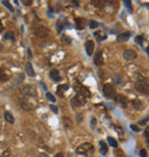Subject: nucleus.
I'll use <instances>...</instances> for the list:
<instances>
[{
	"mask_svg": "<svg viewBox=\"0 0 149 157\" xmlns=\"http://www.w3.org/2000/svg\"><path fill=\"white\" fill-rule=\"evenodd\" d=\"M76 152L79 154V155H83L85 157H91L94 154V147H93V144H91L88 142H85V143L80 144L79 147H77Z\"/></svg>",
	"mask_w": 149,
	"mask_h": 157,
	"instance_id": "obj_1",
	"label": "nucleus"
},
{
	"mask_svg": "<svg viewBox=\"0 0 149 157\" xmlns=\"http://www.w3.org/2000/svg\"><path fill=\"white\" fill-rule=\"evenodd\" d=\"M135 90L140 93V94H143V95H148L149 94V84L146 82V80H138L135 83Z\"/></svg>",
	"mask_w": 149,
	"mask_h": 157,
	"instance_id": "obj_2",
	"label": "nucleus"
},
{
	"mask_svg": "<svg viewBox=\"0 0 149 157\" xmlns=\"http://www.w3.org/2000/svg\"><path fill=\"white\" fill-rule=\"evenodd\" d=\"M20 92L25 95V96H36L37 95V90L31 86V85H24L20 87Z\"/></svg>",
	"mask_w": 149,
	"mask_h": 157,
	"instance_id": "obj_3",
	"label": "nucleus"
},
{
	"mask_svg": "<svg viewBox=\"0 0 149 157\" xmlns=\"http://www.w3.org/2000/svg\"><path fill=\"white\" fill-rule=\"evenodd\" d=\"M103 95L107 99H114L116 96V90L112 84H106L103 86Z\"/></svg>",
	"mask_w": 149,
	"mask_h": 157,
	"instance_id": "obj_4",
	"label": "nucleus"
},
{
	"mask_svg": "<svg viewBox=\"0 0 149 157\" xmlns=\"http://www.w3.org/2000/svg\"><path fill=\"white\" fill-rule=\"evenodd\" d=\"M33 33H35V36H37L39 38H46L49 35V31L47 28H45L43 25H38L33 29Z\"/></svg>",
	"mask_w": 149,
	"mask_h": 157,
	"instance_id": "obj_5",
	"label": "nucleus"
},
{
	"mask_svg": "<svg viewBox=\"0 0 149 157\" xmlns=\"http://www.w3.org/2000/svg\"><path fill=\"white\" fill-rule=\"evenodd\" d=\"M71 102H72V104H73L74 107H82V106L85 104V102H86V98L83 96V95H80V94H77L76 96H74V98L72 99Z\"/></svg>",
	"mask_w": 149,
	"mask_h": 157,
	"instance_id": "obj_6",
	"label": "nucleus"
},
{
	"mask_svg": "<svg viewBox=\"0 0 149 157\" xmlns=\"http://www.w3.org/2000/svg\"><path fill=\"white\" fill-rule=\"evenodd\" d=\"M114 100H115V102L116 103H118L120 107H123V108H126L127 107V98L126 96H124V95H122V94H116V96L114 98Z\"/></svg>",
	"mask_w": 149,
	"mask_h": 157,
	"instance_id": "obj_7",
	"label": "nucleus"
},
{
	"mask_svg": "<svg viewBox=\"0 0 149 157\" xmlns=\"http://www.w3.org/2000/svg\"><path fill=\"white\" fill-rule=\"evenodd\" d=\"M123 56H124L125 60H127V61H132V60H134V59L138 56V54H136V52L133 51V49H126V51H124Z\"/></svg>",
	"mask_w": 149,
	"mask_h": 157,
	"instance_id": "obj_8",
	"label": "nucleus"
},
{
	"mask_svg": "<svg viewBox=\"0 0 149 157\" xmlns=\"http://www.w3.org/2000/svg\"><path fill=\"white\" fill-rule=\"evenodd\" d=\"M9 78H11L9 72H8L6 69H4V68H0V83L7 82Z\"/></svg>",
	"mask_w": 149,
	"mask_h": 157,
	"instance_id": "obj_9",
	"label": "nucleus"
},
{
	"mask_svg": "<svg viewBox=\"0 0 149 157\" xmlns=\"http://www.w3.org/2000/svg\"><path fill=\"white\" fill-rule=\"evenodd\" d=\"M94 63L96 65H103L104 61H103V56H102V51H99L96 54H95V57H94Z\"/></svg>",
	"mask_w": 149,
	"mask_h": 157,
	"instance_id": "obj_10",
	"label": "nucleus"
},
{
	"mask_svg": "<svg viewBox=\"0 0 149 157\" xmlns=\"http://www.w3.org/2000/svg\"><path fill=\"white\" fill-rule=\"evenodd\" d=\"M49 76H51V78L54 80V82H56V83H59L60 80H61V76H60V72H59V70H56V69H53V70H51V72H49Z\"/></svg>",
	"mask_w": 149,
	"mask_h": 157,
	"instance_id": "obj_11",
	"label": "nucleus"
},
{
	"mask_svg": "<svg viewBox=\"0 0 149 157\" xmlns=\"http://www.w3.org/2000/svg\"><path fill=\"white\" fill-rule=\"evenodd\" d=\"M85 48H86V53L91 56L93 54V51H94V41L92 40H87L85 43Z\"/></svg>",
	"mask_w": 149,
	"mask_h": 157,
	"instance_id": "obj_12",
	"label": "nucleus"
},
{
	"mask_svg": "<svg viewBox=\"0 0 149 157\" xmlns=\"http://www.w3.org/2000/svg\"><path fill=\"white\" fill-rule=\"evenodd\" d=\"M21 107H22L24 110H31V109L35 108V106H33L31 102H29L28 100H21Z\"/></svg>",
	"mask_w": 149,
	"mask_h": 157,
	"instance_id": "obj_13",
	"label": "nucleus"
},
{
	"mask_svg": "<svg viewBox=\"0 0 149 157\" xmlns=\"http://www.w3.org/2000/svg\"><path fill=\"white\" fill-rule=\"evenodd\" d=\"M78 94L85 96V98H90L91 96V93H90V90L86 88L85 86H79V90H78Z\"/></svg>",
	"mask_w": 149,
	"mask_h": 157,
	"instance_id": "obj_14",
	"label": "nucleus"
},
{
	"mask_svg": "<svg viewBox=\"0 0 149 157\" xmlns=\"http://www.w3.org/2000/svg\"><path fill=\"white\" fill-rule=\"evenodd\" d=\"M131 37V33L130 32H123V33H120V35H118V37H117V40L119 41V43H123V41H126V40H128V38Z\"/></svg>",
	"mask_w": 149,
	"mask_h": 157,
	"instance_id": "obj_15",
	"label": "nucleus"
},
{
	"mask_svg": "<svg viewBox=\"0 0 149 157\" xmlns=\"http://www.w3.org/2000/svg\"><path fill=\"white\" fill-rule=\"evenodd\" d=\"M91 4L96 8H102L106 5V0H91Z\"/></svg>",
	"mask_w": 149,
	"mask_h": 157,
	"instance_id": "obj_16",
	"label": "nucleus"
},
{
	"mask_svg": "<svg viewBox=\"0 0 149 157\" xmlns=\"http://www.w3.org/2000/svg\"><path fill=\"white\" fill-rule=\"evenodd\" d=\"M25 71H27V73H28L30 77H35V76H36L35 70H33V68H32V64H31L30 62H28V63L25 64Z\"/></svg>",
	"mask_w": 149,
	"mask_h": 157,
	"instance_id": "obj_17",
	"label": "nucleus"
},
{
	"mask_svg": "<svg viewBox=\"0 0 149 157\" xmlns=\"http://www.w3.org/2000/svg\"><path fill=\"white\" fill-rule=\"evenodd\" d=\"M131 104H132V107H133L134 109H138V110H140V109L143 108V103H142L140 100H138V99L132 100V101H131Z\"/></svg>",
	"mask_w": 149,
	"mask_h": 157,
	"instance_id": "obj_18",
	"label": "nucleus"
},
{
	"mask_svg": "<svg viewBox=\"0 0 149 157\" xmlns=\"http://www.w3.org/2000/svg\"><path fill=\"white\" fill-rule=\"evenodd\" d=\"M5 119L9 123V124H14V122H15V118H14V116L9 112V111H6L5 112Z\"/></svg>",
	"mask_w": 149,
	"mask_h": 157,
	"instance_id": "obj_19",
	"label": "nucleus"
},
{
	"mask_svg": "<svg viewBox=\"0 0 149 157\" xmlns=\"http://www.w3.org/2000/svg\"><path fill=\"white\" fill-rule=\"evenodd\" d=\"M100 152L102 154V155H106L107 152H108V146H107V143L104 142V141H100Z\"/></svg>",
	"mask_w": 149,
	"mask_h": 157,
	"instance_id": "obj_20",
	"label": "nucleus"
},
{
	"mask_svg": "<svg viewBox=\"0 0 149 157\" xmlns=\"http://www.w3.org/2000/svg\"><path fill=\"white\" fill-rule=\"evenodd\" d=\"M76 25H77V29L83 30L85 27V20L84 19H76Z\"/></svg>",
	"mask_w": 149,
	"mask_h": 157,
	"instance_id": "obj_21",
	"label": "nucleus"
},
{
	"mask_svg": "<svg viewBox=\"0 0 149 157\" xmlns=\"http://www.w3.org/2000/svg\"><path fill=\"white\" fill-rule=\"evenodd\" d=\"M69 88V85H60L57 87V94L60 96H63V91H67Z\"/></svg>",
	"mask_w": 149,
	"mask_h": 157,
	"instance_id": "obj_22",
	"label": "nucleus"
},
{
	"mask_svg": "<svg viewBox=\"0 0 149 157\" xmlns=\"http://www.w3.org/2000/svg\"><path fill=\"white\" fill-rule=\"evenodd\" d=\"M108 142H109V144H110L111 147H114V148H117V147H118L117 141H116L114 138H111V136H108Z\"/></svg>",
	"mask_w": 149,
	"mask_h": 157,
	"instance_id": "obj_23",
	"label": "nucleus"
},
{
	"mask_svg": "<svg viewBox=\"0 0 149 157\" xmlns=\"http://www.w3.org/2000/svg\"><path fill=\"white\" fill-rule=\"evenodd\" d=\"M3 5H4L5 7H7V8H8V11H11V12H14V8H13V6L11 5L9 0H3Z\"/></svg>",
	"mask_w": 149,
	"mask_h": 157,
	"instance_id": "obj_24",
	"label": "nucleus"
},
{
	"mask_svg": "<svg viewBox=\"0 0 149 157\" xmlns=\"http://www.w3.org/2000/svg\"><path fill=\"white\" fill-rule=\"evenodd\" d=\"M63 27H64V21H63V20H59V22H57V24H56L57 32H61L62 29H63Z\"/></svg>",
	"mask_w": 149,
	"mask_h": 157,
	"instance_id": "obj_25",
	"label": "nucleus"
},
{
	"mask_svg": "<svg viewBox=\"0 0 149 157\" xmlns=\"http://www.w3.org/2000/svg\"><path fill=\"white\" fill-rule=\"evenodd\" d=\"M5 39H7V40H14V33H13V31H8V32H6V35H5Z\"/></svg>",
	"mask_w": 149,
	"mask_h": 157,
	"instance_id": "obj_26",
	"label": "nucleus"
},
{
	"mask_svg": "<svg viewBox=\"0 0 149 157\" xmlns=\"http://www.w3.org/2000/svg\"><path fill=\"white\" fill-rule=\"evenodd\" d=\"M124 5L126 6V8L130 12H132V1H131V0H124Z\"/></svg>",
	"mask_w": 149,
	"mask_h": 157,
	"instance_id": "obj_27",
	"label": "nucleus"
},
{
	"mask_svg": "<svg viewBox=\"0 0 149 157\" xmlns=\"http://www.w3.org/2000/svg\"><path fill=\"white\" fill-rule=\"evenodd\" d=\"M115 155H116V157H126L122 149H116L115 150Z\"/></svg>",
	"mask_w": 149,
	"mask_h": 157,
	"instance_id": "obj_28",
	"label": "nucleus"
},
{
	"mask_svg": "<svg viewBox=\"0 0 149 157\" xmlns=\"http://www.w3.org/2000/svg\"><path fill=\"white\" fill-rule=\"evenodd\" d=\"M63 123H64V126H65V127H71V126H72V124H71L70 119H69V118H67V117H64V118H63Z\"/></svg>",
	"mask_w": 149,
	"mask_h": 157,
	"instance_id": "obj_29",
	"label": "nucleus"
},
{
	"mask_svg": "<svg viewBox=\"0 0 149 157\" xmlns=\"http://www.w3.org/2000/svg\"><path fill=\"white\" fill-rule=\"evenodd\" d=\"M98 22H95V21H90V28L91 29H95V28H98Z\"/></svg>",
	"mask_w": 149,
	"mask_h": 157,
	"instance_id": "obj_30",
	"label": "nucleus"
},
{
	"mask_svg": "<svg viewBox=\"0 0 149 157\" xmlns=\"http://www.w3.org/2000/svg\"><path fill=\"white\" fill-rule=\"evenodd\" d=\"M62 40H63L64 43H67V44H70V43H71V38L68 37V36H62Z\"/></svg>",
	"mask_w": 149,
	"mask_h": 157,
	"instance_id": "obj_31",
	"label": "nucleus"
},
{
	"mask_svg": "<svg viewBox=\"0 0 149 157\" xmlns=\"http://www.w3.org/2000/svg\"><path fill=\"white\" fill-rule=\"evenodd\" d=\"M46 96H47V99H48L51 102H55V101H56V100H55V98H54L51 93H46Z\"/></svg>",
	"mask_w": 149,
	"mask_h": 157,
	"instance_id": "obj_32",
	"label": "nucleus"
},
{
	"mask_svg": "<svg viewBox=\"0 0 149 157\" xmlns=\"http://www.w3.org/2000/svg\"><path fill=\"white\" fill-rule=\"evenodd\" d=\"M49 108H51V110H52L54 114H57V112H59V108H57L56 106H54V104H51V106H49Z\"/></svg>",
	"mask_w": 149,
	"mask_h": 157,
	"instance_id": "obj_33",
	"label": "nucleus"
},
{
	"mask_svg": "<svg viewBox=\"0 0 149 157\" xmlns=\"http://www.w3.org/2000/svg\"><path fill=\"white\" fill-rule=\"evenodd\" d=\"M142 40H143V36H138L135 38V41L139 44V45H142Z\"/></svg>",
	"mask_w": 149,
	"mask_h": 157,
	"instance_id": "obj_34",
	"label": "nucleus"
},
{
	"mask_svg": "<svg viewBox=\"0 0 149 157\" xmlns=\"http://www.w3.org/2000/svg\"><path fill=\"white\" fill-rule=\"evenodd\" d=\"M140 157H148L147 156V151L144 149H141L140 150Z\"/></svg>",
	"mask_w": 149,
	"mask_h": 157,
	"instance_id": "obj_35",
	"label": "nucleus"
},
{
	"mask_svg": "<svg viewBox=\"0 0 149 157\" xmlns=\"http://www.w3.org/2000/svg\"><path fill=\"white\" fill-rule=\"evenodd\" d=\"M144 136H146L147 144H149V131H146V132H144Z\"/></svg>",
	"mask_w": 149,
	"mask_h": 157,
	"instance_id": "obj_36",
	"label": "nucleus"
},
{
	"mask_svg": "<svg viewBox=\"0 0 149 157\" xmlns=\"http://www.w3.org/2000/svg\"><path fill=\"white\" fill-rule=\"evenodd\" d=\"M148 119H149V117H146L144 119H142V120L140 122V125H146V124H147V122H148Z\"/></svg>",
	"mask_w": 149,
	"mask_h": 157,
	"instance_id": "obj_37",
	"label": "nucleus"
},
{
	"mask_svg": "<svg viewBox=\"0 0 149 157\" xmlns=\"http://www.w3.org/2000/svg\"><path fill=\"white\" fill-rule=\"evenodd\" d=\"M22 1H23V3L25 4V5H28V6H29V5H31V3H32V0H22Z\"/></svg>",
	"mask_w": 149,
	"mask_h": 157,
	"instance_id": "obj_38",
	"label": "nucleus"
},
{
	"mask_svg": "<svg viewBox=\"0 0 149 157\" xmlns=\"http://www.w3.org/2000/svg\"><path fill=\"white\" fill-rule=\"evenodd\" d=\"M131 128L133 130V131H135V132H139L140 130L138 128V126H135V125H131Z\"/></svg>",
	"mask_w": 149,
	"mask_h": 157,
	"instance_id": "obj_39",
	"label": "nucleus"
},
{
	"mask_svg": "<svg viewBox=\"0 0 149 157\" xmlns=\"http://www.w3.org/2000/svg\"><path fill=\"white\" fill-rule=\"evenodd\" d=\"M8 156H9V151H8V150H7V151H5V152L1 155V157H8Z\"/></svg>",
	"mask_w": 149,
	"mask_h": 157,
	"instance_id": "obj_40",
	"label": "nucleus"
},
{
	"mask_svg": "<svg viewBox=\"0 0 149 157\" xmlns=\"http://www.w3.org/2000/svg\"><path fill=\"white\" fill-rule=\"evenodd\" d=\"M55 157H63V154H62V152H59V154L55 155Z\"/></svg>",
	"mask_w": 149,
	"mask_h": 157,
	"instance_id": "obj_41",
	"label": "nucleus"
},
{
	"mask_svg": "<svg viewBox=\"0 0 149 157\" xmlns=\"http://www.w3.org/2000/svg\"><path fill=\"white\" fill-rule=\"evenodd\" d=\"M95 123H96V119L93 118V119H92V126H93V127H94V124H95Z\"/></svg>",
	"mask_w": 149,
	"mask_h": 157,
	"instance_id": "obj_42",
	"label": "nucleus"
},
{
	"mask_svg": "<svg viewBox=\"0 0 149 157\" xmlns=\"http://www.w3.org/2000/svg\"><path fill=\"white\" fill-rule=\"evenodd\" d=\"M3 31V23H1V20H0V32Z\"/></svg>",
	"mask_w": 149,
	"mask_h": 157,
	"instance_id": "obj_43",
	"label": "nucleus"
},
{
	"mask_svg": "<svg viewBox=\"0 0 149 157\" xmlns=\"http://www.w3.org/2000/svg\"><path fill=\"white\" fill-rule=\"evenodd\" d=\"M39 157H48V156H47L46 154H40V155H39Z\"/></svg>",
	"mask_w": 149,
	"mask_h": 157,
	"instance_id": "obj_44",
	"label": "nucleus"
},
{
	"mask_svg": "<svg viewBox=\"0 0 149 157\" xmlns=\"http://www.w3.org/2000/svg\"><path fill=\"white\" fill-rule=\"evenodd\" d=\"M1 51H4V46H3L1 44H0V52H1Z\"/></svg>",
	"mask_w": 149,
	"mask_h": 157,
	"instance_id": "obj_45",
	"label": "nucleus"
},
{
	"mask_svg": "<svg viewBox=\"0 0 149 157\" xmlns=\"http://www.w3.org/2000/svg\"><path fill=\"white\" fill-rule=\"evenodd\" d=\"M28 54H29V57H31V52H30V49H28Z\"/></svg>",
	"mask_w": 149,
	"mask_h": 157,
	"instance_id": "obj_46",
	"label": "nucleus"
},
{
	"mask_svg": "<svg viewBox=\"0 0 149 157\" xmlns=\"http://www.w3.org/2000/svg\"><path fill=\"white\" fill-rule=\"evenodd\" d=\"M147 52H148V55H149V45H148V48H147Z\"/></svg>",
	"mask_w": 149,
	"mask_h": 157,
	"instance_id": "obj_47",
	"label": "nucleus"
}]
</instances>
